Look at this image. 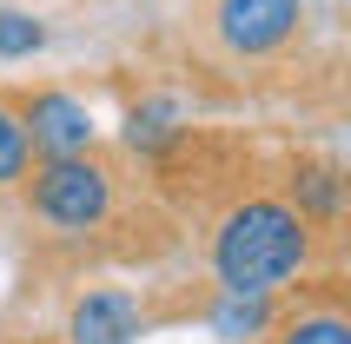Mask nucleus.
Returning a JSON list of instances; mask_svg holds the SVG:
<instances>
[{
  "label": "nucleus",
  "mask_w": 351,
  "mask_h": 344,
  "mask_svg": "<svg viewBox=\"0 0 351 344\" xmlns=\"http://www.w3.org/2000/svg\"><path fill=\"white\" fill-rule=\"evenodd\" d=\"M305 258H312V225L285 199H245L213 232L219 291H278Z\"/></svg>",
  "instance_id": "nucleus-1"
},
{
  "label": "nucleus",
  "mask_w": 351,
  "mask_h": 344,
  "mask_svg": "<svg viewBox=\"0 0 351 344\" xmlns=\"http://www.w3.org/2000/svg\"><path fill=\"white\" fill-rule=\"evenodd\" d=\"M27 206H34L40 225H53V232H93L113 212V172L86 153H60L34 172Z\"/></svg>",
  "instance_id": "nucleus-2"
},
{
  "label": "nucleus",
  "mask_w": 351,
  "mask_h": 344,
  "mask_svg": "<svg viewBox=\"0 0 351 344\" xmlns=\"http://www.w3.org/2000/svg\"><path fill=\"white\" fill-rule=\"evenodd\" d=\"M298 20H305V0H213V34L239 60H265L292 47Z\"/></svg>",
  "instance_id": "nucleus-3"
},
{
  "label": "nucleus",
  "mask_w": 351,
  "mask_h": 344,
  "mask_svg": "<svg viewBox=\"0 0 351 344\" xmlns=\"http://www.w3.org/2000/svg\"><path fill=\"white\" fill-rule=\"evenodd\" d=\"M20 133H27V146L47 153V159L86 153V146H93V113H86L73 93H34L27 106H20Z\"/></svg>",
  "instance_id": "nucleus-4"
},
{
  "label": "nucleus",
  "mask_w": 351,
  "mask_h": 344,
  "mask_svg": "<svg viewBox=\"0 0 351 344\" xmlns=\"http://www.w3.org/2000/svg\"><path fill=\"white\" fill-rule=\"evenodd\" d=\"M139 331H146V311H139L133 291H86L73 311H66V344H139Z\"/></svg>",
  "instance_id": "nucleus-5"
},
{
  "label": "nucleus",
  "mask_w": 351,
  "mask_h": 344,
  "mask_svg": "<svg viewBox=\"0 0 351 344\" xmlns=\"http://www.w3.org/2000/svg\"><path fill=\"white\" fill-rule=\"evenodd\" d=\"M213 331H219V338H226V344L265 338V331H272V311H265V291H219Z\"/></svg>",
  "instance_id": "nucleus-6"
},
{
  "label": "nucleus",
  "mask_w": 351,
  "mask_h": 344,
  "mask_svg": "<svg viewBox=\"0 0 351 344\" xmlns=\"http://www.w3.org/2000/svg\"><path fill=\"white\" fill-rule=\"evenodd\" d=\"M278 344H351V318L345 311H305L278 331Z\"/></svg>",
  "instance_id": "nucleus-7"
},
{
  "label": "nucleus",
  "mask_w": 351,
  "mask_h": 344,
  "mask_svg": "<svg viewBox=\"0 0 351 344\" xmlns=\"http://www.w3.org/2000/svg\"><path fill=\"white\" fill-rule=\"evenodd\" d=\"M173 119H179L173 106H139V113L126 119V146H133V153H159V146H173V133H179Z\"/></svg>",
  "instance_id": "nucleus-8"
},
{
  "label": "nucleus",
  "mask_w": 351,
  "mask_h": 344,
  "mask_svg": "<svg viewBox=\"0 0 351 344\" xmlns=\"http://www.w3.org/2000/svg\"><path fill=\"white\" fill-rule=\"evenodd\" d=\"M27 159H34V146H27V133H20V113L0 106V186L27 179Z\"/></svg>",
  "instance_id": "nucleus-9"
},
{
  "label": "nucleus",
  "mask_w": 351,
  "mask_h": 344,
  "mask_svg": "<svg viewBox=\"0 0 351 344\" xmlns=\"http://www.w3.org/2000/svg\"><path fill=\"white\" fill-rule=\"evenodd\" d=\"M40 20H27V14H0V60H20V53H34L40 47Z\"/></svg>",
  "instance_id": "nucleus-10"
},
{
  "label": "nucleus",
  "mask_w": 351,
  "mask_h": 344,
  "mask_svg": "<svg viewBox=\"0 0 351 344\" xmlns=\"http://www.w3.org/2000/svg\"><path fill=\"white\" fill-rule=\"evenodd\" d=\"M298 192H305V206L325 212V219L338 212V172H305V186H298Z\"/></svg>",
  "instance_id": "nucleus-11"
}]
</instances>
